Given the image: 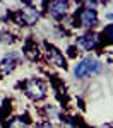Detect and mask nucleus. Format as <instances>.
I'll use <instances>...</instances> for the list:
<instances>
[{
  "instance_id": "f257e3e1",
  "label": "nucleus",
  "mask_w": 113,
  "mask_h": 128,
  "mask_svg": "<svg viewBox=\"0 0 113 128\" xmlns=\"http://www.w3.org/2000/svg\"><path fill=\"white\" fill-rule=\"evenodd\" d=\"M98 72H101V62H98L96 58L87 56V58L81 60V62L75 65L74 75H75L77 79H84V77L94 75V74H98Z\"/></svg>"
},
{
  "instance_id": "f03ea898",
  "label": "nucleus",
  "mask_w": 113,
  "mask_h": 128,
  "mask_svg": "<svg viewBox=\"0 0 113 128\" xmlns=\"http://www.w3.org/2000/svg\"><path fill=\"white\" fill-rule=\"evenodd\" d=\"M16 22L21 24V26H33L36 20L40 19V10L36 9L33 4H24V9L16 12Z\"/></svg>"
},
{
  "instance_id": "7ed1b4c3",
  "label": "nucleus",
  "mask_w": 113,
  "mask_h": 128,
  "mask_svg": "<svg viewBox=\"0 0 113 128\" xmlns=\"http://www.w3.org/2000/svg\"><path fill=\"white\" fill-rule=\"evenodd\" d=\"M96 22H98V12L94 9L84 7V9H81L75 14V24H77L79 28L91 29L92 26H96Z\"/></svg>"
},
{
  "instance_id": "20e7f679",
  "label": "nucleus",
  "mask_w": 113,
  "mask_h": 128,
  "mask_svg": "<svg viewBox=\"0 0 113 128\" xmlns=\"http://www.w3.org/2000/svg\"><path fill=\"white\" fill-rule=\"evenodd\" d=\"M22 89H24V94L29 99H33V101H41V99L45 98V84L38 79L26 80Z\"/></svg>"
},
{
  "instance_id": "39448f33",
  "label": "nucleus",
  "mask_w": 113,
  "mask_h": 128,
  "mask_svg": "<svg viewBox=\"0 0 113 128\" xmlns=\"http://www.w3.org/2000/svg\"><path fill=\"white\" fill-rule=\"evenodd\" d=\"M46 9H48V14L55 19H62L65 17L67 14V9H69V2H63V0H55V2H48L46 4Z\"/></svg>"
},
{
  "instance_id": "423d86ee",
  "label": "nucleus",
  "mask_w": 113,
  "mask_h": 128,
  "mask_svg": "<svg viewBox=\"0 0 113 128\" xmlns=\"http://www.w3.org/2000/svg\"><path fill=\"white\" fill-rule=\"evenodd\" d=\"M46 58H48V62L53 67H58V68H65L67 67V62H65L63 53H60L58 50L55 48V46H51V44L46 46Z\"/></svg>"
},
{
  "instance_id": "0eeeda50",
  "label": "nucleus",
  "mask_w": 113,
  "mask_h": 128,
  "mask_svg": "<svg viewBox=\"0 0 113 128\" xmlns=\"http://www.w3.org/2000/svg\"><path fill=\"white\" fill-rule=\"evenodd\" d=\"M99 43H101L99 34H96V32H87V34H84V36H81V38L77 40V44L82 46L84 50H94V48H98V46H99Z\"/></svg>"
},
{
  "instance_id": "6e6552de",
  "label": "nucleus",
  "mask_w": 113,
  "mask_h": 128,
  "mask_svg": "<svg viewBox=\"0 0 113 128\" xmlns=\"http://www.w3.org/2000/svg\"><path fill=\"white\" fill-rule=\"evenodd\" d=\"M14 68H16V55H9V56H5V58L2 60V63H0V72H2V75L10 74Z\"/></svg>"
},
{
  "instance_id": "1a4fd4ad",
  "label": "nucleus",
  "mask_w": 113,
  "mask_h": 128,
  "mask_svg": "<svg viewBox=\"0 0 113 128\" xmlns=\"http://www.w3.org/2000/svg\"><path fill=\"white\" fill-rule=\"evenodd\" d=\"M62 128H86L82 125L81 120H75V118H65L62 120Z\"/></svg>"
},
{
  "instance_id": "9d476101",
  "label": "nucleus",
  "mask_w": 113,
  "mask_h": 128,
  "mask_svg": "<svg viewBox=\"0 0 113 128\" xmlns=\"http://www.w3.org/2000/svg\"><path fill=\"white\" fill-rule=\"evenodd\" d=\"M5 128H28V121H24L22 118H12L9 120V123L5 125Z\"/></svg>"
},
{
  "instance_id": "9b49d317",
  "label": "nucleus",
  "mask_w": 113,
  "mask_h": 128,
  "mask_svg": "<svg viewBox=\"0 0 113 128\" xmlns=\"http://www.w3.org/2000/svg\"><path fill=\"white\" fill-rule=\"evenodd\" d=\"M24 51H26V56H28L29 60H36L38 56H40V51H38L36 46H33V43H28L26 48H24Z\"/></svg>"
},
{
  "instance_id": "f8f14e48",
  "label": "nucleus",
  "mask_w": 113,
  "mask_h": 128,
  "mask_svg": "<svg viewBox=\"0 0 113 128\" xmlns=\"http://www.w3.org/2000/svg\"><path fill=\"white\" fill-rule=\"evenodd\" d=\"M103 36H104L108 41H111V43H113V24H110L108 28H104V31H103Z\"/></svg>"
},
{
  "instance_id": "ddd939ff",
  "label": "nucleus",
  "mask_w": 113,
  "mask_h": 128,
  "mask_svg": "<svg viewBox=\"0 0 113 128\" xmlns=\"http://www.w3.org/2000/svg\"><path fill=\"white\" fill-rule=\"evenodd\" d=\"M45 113H46L50 118H57V116H58V111L55 109V106H46V108H45Z\"/></svg>"
},
{
  "instance_id": "4468645a",
  "label": "nucleus",
  "mask_w": 113,
  "mask_h": 128,
  "mask_svg": "<svg viewBox=\"0 0 113 128\" xmlns=\"http://www.w3.org/2000/svg\"><path fill=\"white\" fill-rule=\"evenodd\" d=\"M36 128H53V125H51L50 120H45V121H40V123L36 125Z\"/></svg>"
}]
</instances>
